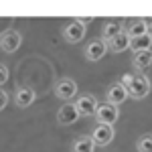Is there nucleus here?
Instances as JSON below:
<instances>
[{
  "mask_svg": "<svg viewBox=\"0 0 152 152\" xmlns=\"http://www.w3.org/2000/svg\"><path fill=\"white\" fill-rule=\"evenodd\" d=\"M20 45H23V35L18 31H14V28L0 35V49L4 53H14V51H18Z\"/></svg>",
  "mask_w": 152,
  "mask_h": 152,
  "instance_id": "39448f33",
  "label": "nucleus"
},
{
  "mask_svg": "<svg viewBox=\"0 0 152 152\" xmlns=\"http://www.w3.org/2000/svg\"><path fill=\"white\" fill-rule=\"evenodd\" d=\"M146 35H148V37H150V39H152V20H150V23H148V33H146Z\"/></svg>",
  "mask_w": 152,
  "mask_h": 152,
  "instance_id": "412c9836",
  "label": "nucleus"
},
{
  "mask_svg": "<svg viewBox=\"0 0 152 152\" xmlns=\"http://www.w3.org/2000/svg\"><path fill=\"white\" fill-rule=\"evenodd\" d=\"M120 118V110L118 105H112V104H99L97 105V112H95V120L97 124H105V126H114Z\"/></svg>",
  "mask_w": 152,
  "mask_h": 152,
  "instance_id": "f03ea898",
  "label": "nucleus"
},
{
  "mask_svg": "<svg viewBox=\"0 0 152 152\" xmlns=\"http://www.w3.org/2000/svg\"><path fill=\"white\" fill-rule=\"evenodd\" d=\"M152 47V39L148 35L144 37H138V39H132V43H130V49L134 51V53H142V51H150Z\"/></svg>",
  "mask_w": 152,
  "mask_h": 152,
  "instance_id": "f3484780",
  "label": "nucleus"
},
{
  "mask_svg": "<svg viewBox=\"0 0 152 152\" xmlns=\"http://www.w3.org/2000/svg\"><path fill=\"white\" fill-rule=\"evenodd\" d=\"M8 77H10V71H8V67L0 63V87H2L4 83L8 81Z\"/></svg>",
  "mask_w": 152,
  "mask_h": 152,
  "instance_id": "6ab92c4d",
  "label": "nucleus"
},
{
  "mask_svg": "<svg viewBox=\"0 0 152 152\" xmlns=\"http://www.w3.org/2000/svg\"><path fill=\"white\" fill-rule=\"evenodd\" d=\"M130 43H132L130 35L126 31H122L116 39H112V41L107 43V51H112V53H124V51L130 49Z\"/></svg>",
  "mask_w": 152,
  "mask_h": 152,
  "instance_id": "ddd939ff",
  "label": "nucleus"
},
{
  "mask_svg": "<svg viewBox=\"0 0 152 152\" xmlns=\"http://www.w3.org/2000/svg\"><path fill=\"white\" fill-rule=\"evenodd\" d=\"M124 31L130 35V39H138L148 33V20L146 18H132L128 20V24L124 26Z\"/></svg>",
  "mask_w": 152,
  "mask_h": 152,
  "instance_id": "9b49d317",
  "label": "nucleus"
},
{
  "mask_svg": "<svg viewBox=\"0 0 152 152\" xmlns=\"http://www.w3.org/2000/svg\"><path fill=\"white\" fill-rule=\"evenodd\" d=\"M128 97H130V95H128V89L122 85V81L112 83V85L107 87V91H105V102H107V104H112V105L124 104Z\"/></svg>",
  "mask_w": 152,
  "mask_h": 152,
  "instance_id": "1a4fd4ad",
  "label": "nucleus"
},
{
  "mask_svg": "<svg viewBox=\"0 0 152 152\" xmlns=\"http://www.w3.org/2000/svg\"><path fill=\"white\" fill-rule=\"evenodd\" d=\"M107 53V43L102 41V39H94V41H89L87 43V47H85V59L87 61H99V59H104V55Z\"/></svg>",
  "mask_w": 152,
  "mask_h": 152,
  "instance_id": "9d476101",
  "label": "nucleus"
},
{
  "mask_svg": "<svg viewBox=\"0 0 152 152\" xmlns=\"http://www.w3.org/2000/svg\"><path fill=\"white\" fill-rule=\"evenodd\" d=\"M136 150L138 152H152V134H144L136 142Z\"/></svg>",
  "mask_w": 152,
  "mask_h": 152,
  "instance_id": "a211bd4d",
  "label": "nucleus"
},
{
  "mask_svg": "<svg viewBox=\"0 0 152 152\" xmlns=\"http://www.w3.org/2000/svg\"><path fill=\"white\" fill-rule=\"evenodd\" d=\"M122 24L116 23V20H110V23L104 24V28H102V41H105V43H110L112 39H116L120 33H122Z\"/></svg>",
  "mask_w": 152,
  "mask_h": 152,
  "instance_id": "dca6fc26",
  "label": "nucleus"
},
{
  "mask_svg": "<svg viewBox=\"0 0 152 152\" xmlns=\"http://www.w3.org/2000/svg\"><path fill=\"white\" fill-rule=\"evenodd\" d=\"M91 140L95 142V146H107L110 142L114 140V128L105 126V124H97L91 128Z\"/></svg>",
  "mask_w": 152,
  "mask_h": 152,
  "instance_id": "423d86ee",
  "label": "nucleus"
},
{
  "mask_svg": "<svg viewBox=\"0 0 152 152\" xmlns=\"http://www.w3.org/2000/svg\"><path fill=\"white\" fill-rule=\"evenodd\" d=\"M83 37H85V24H83L79 18L71 20V23L63 28V39H65L67 43H79Z\"/></svg>",
  "mask_w": 152,
  "mask_h": 152,
  "instance_id": "6e6552de",
  "label": "nucleus"
},
{
  "mask_svg": "<svg viewBox=\"0 0 152 152\" xmlns=\"http://www.w3.org/2000/svg\"><path fill=\"white\" fill-rule=\"evenodd\" d=\"M37 99V94L33 87H16L14 91V104L18 107H28L33 105V102Z\"/></svg>",
  "mask_w": 152,
  "mask_h": 152,
  "instance_id": "f8f14e48",
  "label": "nucleus"
},
{
  "mask_svg": "<svg viewBox=\"0 0 152 152\" xmlns=\"http://www.w3.org/2000/svg\"><path fill=\"white\" fill-rule=\"evenodd\" d=\"M79 118L81 116H79L75 104H63L57 112V124L59 126H71V124H75Z\"/></svg>",
  "mask_w": 152,
  "mask_h": 152,
  "instance_id": "0eeeda50",
  "label": "nucleus"
},
{
  "mask_svg": "<svg viewBox=\"0 0 152 152\" xmlns=\"http://www.w3.org/2000/svg\"><path fill=\"white\" fill-rule=\"evenodd\" d=\"M97 105H99V104H97L95 95H91V94H83V95H79V97L75 99V107H77V112H79V116H81V118L95 116Z\"/></svg>",
  "mask_w": 152,
  "mask_h": 152,
  "instance_id": "20e7f679",
  "label": "nucleus"
},
{
  "mask_svg": "<svg viewBox=\"0 0 152 152\" xmlns=\"http://www.w3.org/2000/svg\"><path fill=\"white\" fill-rule=\"evenodd\" d=\"M55 95H57L61 102L71 104V99L77 95V83L73 81V79H67V77L59 79V81L55 83Z\"/></svg>",
  "mask_w": 152,
  "mask_h": 152,
  "instance_id": "7ed1b4c3",
  "label": "nucleus"
},
{
  "mask_svg": "<svg viewBox=\"0 0 152 152\" xmlns=\"http://www.w3.org/2000/svg\"><path fill=\"white\" fill-rule=\"evenodd\" d=\"M122 85L128 89V95L132 99H144L150 94V87H152L148 75H144V73H138V75L126 73V75H122Z\"/></svg>",
  "mask_w": 152,
  "mask_h": 152,
  "instance_id": "f257e3e1",
  "label": "nucleus"
},
{
  "mask_svg": "<svg viewBox=\"0 0 152 152\" xmlns=\"http://www.w3.org/2000/svg\"><path fill=\"white\" fill-rule=\"evenodd\" d=\"M94 150H95V142L87 134L77 136L75 142H73V146H71V152H94Z\"/></svg>",
  "mask_w": 152,
  "mask_h": 152,
  "instance_id": "2eb2a0df",
  "label": "nucleus"
},
{
  "mask_svg": "<svg viewBox=\"0 0 152 152\" xmlns=\"http://www.w3.org/2000/svg\"><path fill=\"white\" fill-rule=\"evenodd\" d=\"M132 65H134L136 71H146L148 67H152V49L150 51H142V53H134Z\"/></svg>",
  "mask_w": 152,
  "mask_h": 152,
  "instance_id": "4468645a",
  "label": "nucleus"
},
{
  "mask_svg": "<svg viewBox=\"0 0 152 152\" xmlns=\"http://www.w3.org/2000/svg\"><path fill=\"white\" fill-rule=\"evenodd\" d=\"M6 105H8V94H6L4 89H0V112H2Z\"/></svg>",
  "mask_w": 152,
  "mask_h": 152,
  "instance_id": "aec40b11",
  "label": "nucleus"
}]
</instances>
